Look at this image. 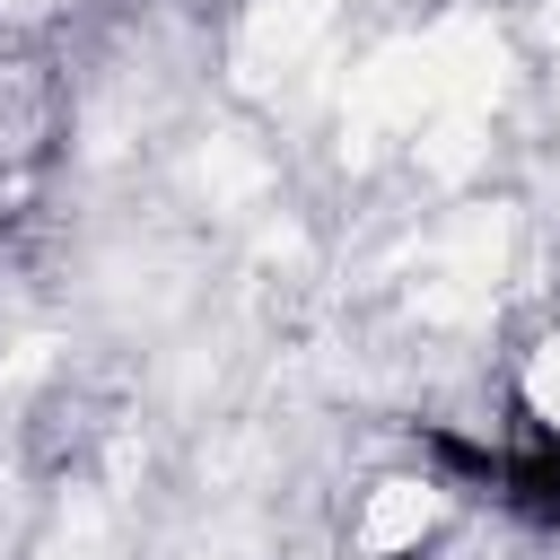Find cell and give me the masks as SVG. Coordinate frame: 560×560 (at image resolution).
<instances>
[{
    "label": "cell",
    "instance_id": "cell-1",
    "mask_svg": "<svg viewBox=\"0 0 560 560\" xmlns=\"http://www.w3.org/2000/svg\"><path fill=\"white\" fill-rule=\"evenodd\" d=\"M105 438H114V402H105L96 385L61 376V385H44V394L26 402V420H18V464H26L35 481H70V472L96 464Z\"/></svg>",
    "mask_w": 560,
    "mask_h": 560
}]
</instances>
